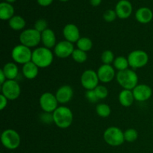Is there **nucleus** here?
<instances>
[{
	"label": "nucleus",
	"mask_w": 153,
	"mask_h": 153,
	"mask_svg": "<svg viewBox=\"0 0 153 153\" xmlns=\"http://www.w3.org/2000/svg\"><path fill=\"white\" fill-rule=\"evenodd\" d=\"M60 1H68V0H60Z\"/></svg>",
	"instance_id": "a19ab883"
},
{
	"label": "nucleus",
	"mask_w": 153,
	"mask_h": 153,
	"mask_svg": "<svg viewBox=\"0 0 153 153\" xmlns=\"http://www.w3.org/2000/svg\"><path fill=\"white\" fill-rule=\"evenodd\" d=\"M6 1H7V3H13L14 2V1H16V0H6Z\"/></svg>",
	"instance_id": "ea45409f"
},
{
	"label": "nucleus",
	"mask_w": 153,
	"mask_h": 153,
	"mask_svg": "<svg viewBox=\"0 0 153 153\" xmlns=\"http://www.w3.org/2000/svg\"><path fill=\"white\" fill-rule=\"evenodd\" d=\"M40 33L43 32L48 28V22L44 19H39L34 23V28Z\"/></svg>",
	"instance_id": "2f4dec72"
},
{
	"label": "nucleus",
	"mask_w": 153,
	"mask_h": 153,
	"mask_svg": "<svg viewBox=\"0 0 153 153\" xmlns=\"http://www.w3.org/2000/svg\"><path fill=\"white\" fill-rule=\"evenodd\" d=\"M1 70L4 72L7 80H15L19 74L18 66L13 62H8L5 64Z\"/></svg>",
	"instance_id": "412c9836"
},
{
	"label": "nucleus",
	"mask_w": 153,
	"mask_h": 153,
	"mask_svg": "<svg viewBox=\"0 0 153 153\" xmlns=\"http://www.w3.org/2000/svg\"><path fill=\"white\" fill-rule=\"evenodd\" d=\"M152 125H153V122H152Z\"/></svg>",
	"instance_id": "79ce46f5"
},
{
	"label": "nucleus",
	"mask_w": 153,
	"mask_h": 153,
	"mask_svg": "<svg viewBox=\"0 0 153 153\" xmlns=\"http://www.w3.org/2000/svg\"><path fill=\"white\" fill-rule=\"evenodd\" d=\"M118 99L120 105L123 107H130L135 100L132 91L124 89L119 94Z\"/></svg>",
	"instance_id": "4be33fe9"
},
{
	"label": "nucleus",
	"mask_w": 153,
	"mask_h": 153,
	"mask_svg": "<svg viewBox=\"0 0 153 153\" xmlns=\"http://www.w3.org/2000/svg\"><path fill=\"white\" fill-rule=\"evenodd\" d=\"M7 102H8V100L4 95L1 94L0 95V110L3 111L7 107Z\"/></svg>",
	"instance_id": "c9c22d12"
},
{
	"label": "nucleus",
	"mask_w": 153,
	"mask_h": 153,
	"mask_svg": "<svg viewBox=\"0 0 153 153\" xmlns=\"http://www.w3.org/2000/svg\"><path fill=\"white\" fill-rule=\"evenodd\" d=\"M22 72L25 79L32 80L35 79L38 75L39 67L32 61H30L22 66Z\"/></svg>",
	"instance_id": "6ab92c4d"
},
{
	"label": "nucleus",
	"mask_w": 153,
	"mask_h": 153,
	"mask_svg": "<svg viewBox=\"0 0 153 153\" xmlns=\"http://www.w3.org/2000/svg\"><path fill=\"white\" fill-rule=\"evenodd\" d=\"M99 82L98 75L94 70H86L81 76V84L87 91L95 89L99 85Z\"/></svg>",
	"instance_id": "9b49d317"
},
{
	"label": "nucleus",
	"mask_w": 153,
	"mask_h": 153,
	"mask_svg": "<svg viewBox=\"0 0 153 153\" xmlns=\"http://www.w3.org/2000/svg\"><path fill=\"white\" fill-rule=\"evenodd\" d=\"M100 82L102 83H109L115 77V69L111 64H102L97 71Z\"/></svg>",
	"instance_id": "4468645a"
},
{
	"label": "nucleus",
	"mask_w": 153,
	"mask_h": 153,
	"mask_svg": "<svg viewBox=\"0 0 153 153\" xmlns=\"http://www.w3.org/2000/svg\"><path fill=\"white\" fill-rule=\"evenodd\" d=\"M1 142L3 146L7 149L13 150L17 149L21 143L19 133L14 129L8 128L2 131L1 134Z\"/></svg>",
	"instance_id": "423d86ee"
},
{
	"label": "nucleus",
	"mask_w": 153,
	"mask_h": 153,
	"mask_svg": "<svg viewBox=\"0 0 153 153\" xmlns=\"http://www.w3.org/2000/svg\"><path fill=\"white\" fill-rule=\"evenodd\" d=\"M63 35L66 40L72 43H77L78 40L81 38L79 28L73 23L67 24L64 26L63 29Z\"/></svg>",
	"instance_id": "2eb2a0df"
},
{
	"label": "nucleus",
	"mask_w": 153,
	"mask_h": 153,
	"mask_svg": "<svg viewBox=\"0 0 153 153\" xmlns=\"http://www.w3.org/2000/svg\"><path fill=\"white\" fill-rule=\"evenodd\" d=\"M116 79L118 84L124 90L132 91L138 85V76L135 71L130 69L118 71L116 75Z\"/></svg>",
	"instance_id": "f03ea898"
},
{
	"label": "nucleus",
	"mask_w": 153,
	"mask_h": 153,
	"mask_svg": "<svg viewBox=\"0 0 153 153\" xmlns=\"http://www.w3.org/2000/svg\"><path fill=\"white\" fill-rule=\"evenodd\" d=\"M102 0H90V2L94 7H97V6H99L100 4H101Z\"/></svg>",
	"instance_id": "58836bf2"
},
{
	"label": "nucleus",
	"mask_w": 153,
	"mask_h": 153,
	"mask_svg": "<svg viewBox=\"0 0 153 153\" xmlns=\"http://www.w3.org/2000/svg\"><path fill=\"white\" fill-rule=\"evenodd\" d=\"M115 11L120 19H127L132 13V5L128 0H120L117 4Z\"/></svg>",
	"instance_id": "dca6fc26"
},
{
	"label": "nucleus",
	"mask_w": 153,
	"mask_h": 153,
	"mask_svg": "<svg viewBox=\"0 0 153 153\" xmlns=\"http://www.w3.org/2000/svg\"><path fill=\"white\" fill-rule=\"evenodd\" d=\"M9 26L14 31H21L25 26V20L21 16H13L8 22Z\"/></svg>",
	"instance_id": "b1692460"
},
{
	"label": "nucleus",
	"mask_w": 153,
	"mask_h": 153,
	"mask_svg": "<svg viewBox=\"0 0 153 153\" xmlns=\"http://www.w3.org/2000/svg\"><path fill=\"white\" fill-rule=\"evenodd\" d=\"M53 0H37V2L40 5L43 6V7H46V6L50 5L52 3Z\"/></svg>",
	"instance_id": "e433bc0d"
},
{
	"label": "nucleus",
	"mask_w": 153,
	"mask_h": 153,
	"mask_svg": "<svg viewBox=\"0 0 153 153\" xmlns=\"http://www.w3.org/2000/svg\"><path fill=\"white\" fill-rule=\"evenodd\" d=\"M138 137V133L137 131L134 128H128L124 131V139L125 141L128 143H132L134 142Z\"/></svg>",
	"instance_id": "c85d7f7f"
},
{
	"label": "nucleus",
	"mask_w": 153,
	"mask_h": 153,
	"mask_svg": "<svg viewBox=\"0 0 153 153\" xmlns=\"http://www.w3.org/2000/svg\"><path fill=\"white\" fill-rule=\"evenodd\" d=\"M96 112L100 117L105 118L110 116L111 110L108 105L105 104V103H100V104L97 105L96 107Z\"/></svg>",
	"instance_id": "bb28decb"
},
{
	"label": "nucleus",
	"mask_w": 153,
	"mask_h": 153,
	"mask_svg": "<svg viewBox=\"0 0 153 153\" xmlns=\"http://www.w3.org/2000/svg\"><path fill=\"white\" fill-rule=\"evenodd\" d=\"M54 123L60 128H67L72 125L73 114L69 108L60 106L53 112Z\"/></svg>",
	"instance_id": "7ed1b4c3"
},
{
	"label": "nucleus",
	"mask_w": 153,
	"mask_h": 153,
	"mask_svg": "<svg viewBox=\"0 0 153 153\" xmlns=\"http://www.w3.org/2000/svg\"><path fill=\"white\" fill-rule=\"evenodd\" d=\"M39 104L43 112L53 113L58 108L56 97L50 92L43 93L39 99Z\"/></svg>",
	"instance_id": "1a4fd4ad"
},
{
	"label": "nucleus",
	"mask_w": 153,
	"mask_h": 153,
	"mask_svg": "<svg viewBox=\"0 0 153 153\" xmlns=\"http://www.w3.org/2000/svg\"><path fill=\"white\" fill-rule=\"evenodd\" d=\"M117 17V15L116 11L111 9H108L105 11L104 14H103V18H104L105 20L108 22H111L113 21H114L116 19V18Z\"/></svg>",
	"instance_id": "473e14b6"
},
{
	"label": "nucleus",
	"mask_w": 153,
	"mask_h": 153,
	"mask_svg": "<svg viewBox=\"0 0 153 153\" xmlns=\"http://www.w3.org/2000/svg\"><path fill=\"white\" fill-rule=\"evenodd\" d=\"M114 67L118 71H122L126 69H128L129 64H128V58L124 56H118L114 61Z\"/></svg>",
	"instance_id": "393cba45"
},
{
	"label": "nucleus",
	"mask_w": 153,
	"mask_h": 153,
	"mask_svg": "<svg viewBox=\"0 0 153 153\" xmlns=\"http://www.w3.org/2000/svg\"><path fill=\"white\" fill-rule=\"evenodd\" d=\"M40 119L42 123L45 124H51L54 123L53 114L48 113V112H43L40 115Z\"/></svg>",
	"instance_id": "72a5a7b5"
},
{
	"label": "nucleus",
	"mask_w": 153,
	"mask_h": 153,
	"mask_svg": "<svg viewBox=\"0 0 153 153\" xmlns=\"http://www.w3.org/2000/svg\"><path fill=\"white\" fill-rule=\"evenodd\" d=\"M54 55L51 49L46 47H37L32 52L31 61L39 68H46L52 64Z\"/></svg>",
	"instance_id": "f257e3e1"
},
{
	"label": "nucleus",
	"mask_w": 153,
	"mask_h": 153,
	"mask_svg": "<svg viewBox=\"0 0 153 153\" xmlns=\"http://www.w3.org/2000/svg\"><path fill=\"white\" fill-rule=\"evenodd\" d=\"M129 67L132 69H140L145 67L149 61V55L143 50H134L128 54V57Z\"/></svg>",
	"instance_id": "6e6552de"
},
{
	"label": "nucleus",
	"mask_w": 153,
	"mask_h": 153,
	"mask_svg": "<svg viewBox=\"0 0 153 153\" xmlns=\"http://www.w3.org/2000/svg\"><path fill=\"white\" fill-rule=\"evenodd\" d=\"M114 55L111 50H105L102 53L101 61L103 64H111L114 61Z\"/></svg>",
	"instance_id": "c756f323"
},
{
	"label": "nucleus",
	"mask_w": 153,
	"mask_h": 153,
	"mask_svg": "<svg viewBox=\"0 0 153 153\" xmlns=\"http://www.w3.org/2000/svg\"><path fill=\"white\" fill-rule=\"evenodd\" d=\"M94 91H95L96 94H97L99 100H105L108 96V91L107 88L104 85H98L94 89Z\"/></svg>",
	"instance_id": "7c9ffc66"
},
{
	"label": "nucleus",
	"mask_w": 153,
	"mask_h": 153,
	"mask_svg": "<svg viewBox=\"0 0 153 153\" xmlns=\"http://www.w3.org/2000/svg\"><path fill=\"white\" fill-rule=\"evenodd\" d=\"M11 57L15 63L24 65L26 63L31 61L32 51L30 48L22 44L16 45L12 49Z\"/></svg>",
	"instance_id": "0eeeda50"
},
{
	"label": "nucleus",
	"mask_w": 153,
	"mask_h": 153,
	"mask_svg": "<svg viewBox=\"0 0 153 153\" xmlns=\"http://www.w3.org/2000/svg\"><path fill=\"white\" fill-rule=\"evenodd\" d=\"M41 42L43 46L51 49L56 46V37L55 34L52 29L47 28L41 33Z\"/></svg>",
	"instance_id": "a211bd4d"
},
{
	"label": "nucleus",
	"mask_w": 153,
	"mask_h": 153,
	"mask_svg": "<svg viewBox=\"0 0 153 153\" xmlns=\"http://www.w3.org/2000/svg\"><path fill=\"white\" fill-rule=\"evenodd\" d=\"M74 46L73 43L67 41V40H61L56 44L54 48V53L59 58H67L72 56L74 52Z\"/></svg>",
	"instance_id": "f8f14e48"
},
{
	"label": "nucleus",
	"mask_w": 153,
	"mask_h": 153,
	"mask_svg": "<svg viewBox=\"0 0 153 153\" xmlns=\"http://www.w3.org/2000/svg\"><path fill=\"white\" fill-rule=\"evenodd\" d=\"M103 137L105 143L111 146H120L125 141L124 131L116 126H111L105 129Z\"/></svg>",
	"instance_id": "39448f33"
},
{
	"label": "nucleus",
	"mask_w": 153,
	"mask_h": 153,
	"mask_svg": "<svg viewBox=\"0 0 153 153\" xmlns=\"http://www.w3.org/2000/svg\"><path fill=\"white\" fill-rule=\"evenodd\" d=\"M7 81V79H6V76L4 75V72L2 71V70H0V85H3L4 82Z\"/></svg>",
	"instance_id": "4c0bfd02"
},
{
	"label": "nucleus",
	"mask_w": 153,
	"mask_h": 153,
	"mask_svg": "<svg viewBox=\"0 0 153 153\" xmlns=\"http://www.w3.org/2000/svg\"><path fill=\"white\" fill-rule=\"evenodd\" d=\"M19 39L20 44L31 49L40 44L41 42V33L37 31L35 28H28L21 32Z\"/></svg>",
	"instance_id": "20e7f679"
},
{
	"label": "nucleus",
	"mask_w": 153,
	"mask_h": 153,
	"mask_svg": "<svg viewBox=\"0 0 153 153\" xmlns=\"http://www.w3.org/2000/svg\"><path fill=\"white\" fill-rule=\"evenodd\" d=\"M58 103L67 104L73 97V90L70 85H63L60 87L55 94Z\"/></svg>",
	"instance_id": "f3484780"
},
{
	"label": "nucleus",
	"mask_w": 153,
	"mask_h": 153,
	"mask_svg": "<svg viewBox=\"0 0 153 153\" xmlns=\"http://www.w3.org/2000/svg\"><path fill=\"white\" fill-rule=\"evenodd\" d=\"M72 58L76 62L79 63V64H82V63L85 62L88 59V54H87V52H84L81 49H76L73 52Z\"/></svg>",
	"instance_id": "cd10ccee"
},
{
	"label": "nucleus",
	"mask_w": 153,
	"mask_h": 153,
	"mask_svg": "<svg viewBox=\"0 0 153 153\" xmlns=\"http://www.w3.org/2000/svg\"><path fill=\"white\" fill-rule=\"evenodd\" d=\"M21 88L19 83L15 80H7L1 85V94L8 100H15L19 97Z\"/></svg>",
	"instance_id": "9d476101"
},
{
	"label": "nucleus",
	"mask_w": 153,
	"mask_h": 153,
	"mask_svg": "<svg viewBox=\"0 0 153 153\" xmlns=\"http://www.w3.org/2000/svg\"><path fill=\"white\" fill-rule=\"evenodd\" d=\"M134 100L137 102H145L151 98L152 95V90L149 85L140 84L137 85L132 90Z\"/></svg>",
	"instance_id": "ddd939ff"
},
{
	"label": "nucleus",
	"mask_w": 153,
	"mask_h": 153,
	"mask_svg": "<svg viewBox=\"0 0 153 153\" xmlns=\"http://www.w3.org/2000/svg\"><path fill=\"white\" fill-rule=\"evenodd\" d=\"M86 99L91 103H96L99 101V98L97 97V94L94 90H91V91H87L86 94H85Z\"/></svg>",
	"instance_id": "f704fd0d"
},
{
	"label": "nucleus",
	"mask_w": 153,
	"mask_h": 153,
	"mask_svg": "<svg viewBox=\"0 0 153 153\" xmlns=\"http://www.w3.org/2000/svg\"><path fill=\"white\" fill-rule=\"evenodd\" d=\"M77 45V49H81L85 52H88L91 50L93 47V42L90 38L86 37H81L76 43Z\"/></svg>",
	"instance_id": "a878e982"
},
{
	"label": "nucleus",
	"mask_w": 153,
	"mask_h": 153,
	"mask_svg": "<svg viewBox=\"0 0 153 153\" xmlns=\"http://www.w3.org/2000/svg\"><path fill=\"white\" fill-rule=\"evenodd\" d=\"M135 18L140 23L147 24L152 21L153 13L149 7H140L136 11Z\"/></svg>",
	"instance_id": "aec40b11"
},
{
	"label": "nucleus",
	"mask_w": 153,
	"mask_h": 153,
	"mask_svg": "<svg viewBox=\"0 0 153 153\" xmlns=\"http://www.w3.org/2000/svg\"><path fill=\"white\" fill-rule=\"evenodd\" d=\"M14 8L11 4L1 2L0 4V19L1 20H10L14 16Z\"/></svg>",
	"instance_id": "5701e85b"
}]
</instances>
